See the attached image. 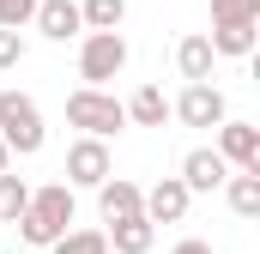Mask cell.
Segmentation results:
<instances>
[{
    "label": "cell",
    "instance_id": "cell-7",
    "mask_svg": "<svg viewBox=\"0 0 260 254\" xmlns=\"http://www.w3.org/2000/svg\"><path fill=\"white\" fill-rule=\"evenodd\" d=\"M109 170H115V157H109V145H103V139H91V133L67 151V188H97Z\"/></svg>",
    "mask_w": 260,
    "mask_h": 254
},
{
    "label": "cell",
    "instance_id": "cell-5",
    "mask_svg": "<svg viewBox=\"0 0 260 254\" xmlns=\"http://www.w3.org/2000/svg\"><path fill=\"white\" fill-rule=\"evenodd\" d=\"M170 115L182 127H218L224 115H230V103H224V91L212 85V79H188V91L170 103Z\"/></svg>",
    "mask_w": 260,
    "mask_h": 254
},
{
    "label": "cell",
    "instance_id": "cell-1",
    "mask_svg": "<svg viewBox=\"0 0 260 254\" xmlns=\"http://www.w3.org/2000/svg\"><path fill=\"white\" fill-rule=\"evenodd\" d=\"M18 224V236L30 242V248H49L61 230H73V188L67 182H49V188H30L24 200V212L12 218Z\"/></svg>",
    "mask_w": 260,
    "mask_h": 254
},
{
    "label": "cell",
    "instance_id": "cell-17",
    "mask_svg": "<svg viewBox=\"0 0 260 254\" xmlns=\"http://www.w3.org/2000/svg\"><path fill=\"white\" fill-rule=\"evenodd\" d=\"M79 18H85V30H121L127 0H79Z\"/></svg>",
    "mask_w": 260,
    "mask_h": 254
},
{
    "label": "cell",
    "instance_id": "cell-10",
    "mask_svg": "<svg viewBox=\"0 0 260 254\" xmlns=\"http://www.w3.org/2000/svg\"><path fill=\"white\" fill-rule=\"evenodd\" d=\"M224 176H230V164L218 157V145H194V151L182 157V182H188V194H212V188H224Z\"/></svg>",
    "mask_w": 260,
    "mask_h": 254
},
{
    "label": "cell",
    "instance_id": "cell-20",
    "mask_svg": "<svg viewBox=\"0 0 260 254\" xmlns=\"http://www.w3.org/2000/svg\"><path fill=\"white\" fill-rule=\"evenodd\" d=\"M224 18H248V24H260V0H212V24H224Z\"/></svg>",
    "mask_w": 260,
    "mask_h": 254
},
{
    "label": "cell",
    "instance_id": "cell-19",
    "mask_svg": "<svg viewBox=\"0 0 260 254\" xmlns=\"http://www.w3.org/2000/svg\"><path fill=\"white\" fill-rule=\"evenodd\" d=\"M24 200H30V188H24V182L6 170V176H0V224H12V218L24 212Z\"/></svg>",
    "mask_w": 260,
    "mask_h": 254
},
{
    "label": "cell",
    "instance_id": "cell-23",
    "mask_svg": "<svg viewBox=\"0 0 260 254\" xmlns=\"http://www.w3.org/2000/svg\"><path fill=\"white\" fill-rule=\"evenodd\" d=\"M170 254H218V248H212V242H200V236H188V242H176Z\"/></svg>",
    "mask_w": 260,
    "mask_h": 254
},
{
    "label": "cell",
    "instance_id": "cell-3",
    "mask_svg": "<svg viewBox=\"0 0 260 254\" xmlns=\"http://www.w3.org/2000/svg\"><path fill=\"white\" fill-rule=\"evenodd\" d=\"M67 121L85 127L91 139H109V133L127 127V109H121V97H109L103 85H79V91L67 97Z\"/></svg>",
    "mask_w": 260,
    "mask_h": 254
},
{
    "label": "cell",
    "instance_id": "cell-2",
    "mask_svg": "<svg viewBox=\"0 0 260 254\" xmlns=\"http://www.w3.org/2000/svg\"><path fill=\"white\" fill-rule=\"evenodd\" d=\"M0 139H6L12 157H37V151H43L49 127H43L37 97H24V91H0Z\"/></svg>",
    "mask_w": 260,
    "mask_h": 254
},
{
    "label": "cell",
    "instance_id": "cell-8",
    "mask_svg": "<svg viewBox=\"0 0 260 254\" xmlns=\"http://www.w3.org/2000/svg\"><path fill=\"white\" fill-rule=\"evenodd\" d=\"M218 157L230 170H260V127L254 121H218Z\"/></svg>",
    "mask_w": 260,
    "mask_h": 254
},
{
    "label": "cell",
    "instance_id": "cell-18",
    "mask_svg": "<svg viewBox=\"0 0 260 254\" xmlns=\"http://www.w3.org/2000/svg\"><path fill=\"white\" fill-rule=\"evenodd\" d=\"M49 254H109V236L103 230H61L49 242Z\"/></svg>",
    "mask_w": 260,
    "mask_h": 254
},
{
    "label": "cell",
    "instance_id": "cell-14",
    "mask_svg": "<svg viewBox=\"0 0 260 254\" xmlns=\"http://www.w3.org/2000/svg\"><path fill=\"white\" fill-rule=\"evenodd\" d=\"M121 109H127V121H133V127H164V121H170V97H164L157 85H139Z\"/></svg>",
    "mask_w": 260,
    "mask_h": 254
},
{
    "label": "cell",
    "instance_id": "cell-13",
    "mask_svg": "<svg viewBox=\"0 0 260 254\" xmlns=\"http://www.w3.org/2000/svg\"><path fill=\"white\" fill-rule=\"evenodd\" d=\"M254 37L260 24H248V18H224V24H212V55H230V61H242V55H254Z\"/></svg>",
    "mask_w": 260,
    "mask_h": 254
},
{
    "label": "cell",
    "instance_id": "cell-22",
    "mask_svg": "<svg viewBox=\"0 0 260 254\" xmlns=\"http://www.w3.org/2000/svg\"><path fill=\"white\" fill-rule=\"evenodd\" d=\"M30 12H37V0H0V24H6V30H24Z\"/></svg>",
    "mask_w": 260,
    "mask_h": 254
},
{
    "label": "cell",
    "instance_id": "cell-6",
    "mask_svg": "<svg viewBox=\"0 0 260 254\" xmlns=\"http://www.w3.org/2000/svg\"><path fill=\"white\" fill-rule=\"evenodd\" d=\"M188 206H194V194H188L182 176H164V182H151V188L139 194V212H145L151 224H182Z\"/></svg>",
    "mask_w": 260,
    "mask_h": 254
},
{
    "label": "cell",
    "instance_id": "cell-24",
    "mask_svg": "<svg viewBox=\"0 0 260 254\" xmlns=\"http://www.w3.org/2000/svg\"><path fill=\"white\" fill-rule=\"evenodd\" d=\"M6 170H12V151H6V139H0V176H6Z\"/></svg>",
    "mask_w": 260,
    "mask_h": 254
},
{
    "label": "cell",
    "instance_id": "cell-9",
    "mask_svg": "<svg viewBox=\"0 0 260 254\" xmlns=\"http://www.w3.org/2000/svg\"><path fill=\"white\" fill-rule=\"evenodd\" d=\"M30 24L49 37V43H67V37H85V18H79V0H37Z\"/></svg>",
    "mask_w": 260,
    "mask_h": 254
},
{
    "label": "cell",
    "instance_id": "cell-4",
    "mask_svg": "<svg viewBox=\"0 0 260 254\" xmlns=\"http://www.w3.org/2000/svg\"><path fill=\"white\" fill-rule=\"evenodd\" d=\"M121 67H127L121 30H85V43H79V79L85 85H109V79H121Z\"/></svg>",
    "mask_w": 260,
    "mask_h": 254
},
{
    "label": "cell",
    "instance_id": "cell-21",
    "mask_svg": "<svg viewBox=\"0 0 260 254\" xmlns=\"http://www.w3.org/2000/svg\"><path fill=\"white\" fill-rule=\"evenodd\" d=\"M18 61H24V30H6L0 24V73H12Z\"/></svg>",
    "mask_w": 260,
    "mask_h": 254
},
{
    "label": "cell",
    "instance_id": "cell-11",
    "mask_svg": "<svg viewBox=\"0 0 260 254\" xmlns=\"http://www.w3.org/2000/svg\"><path fill=\"white\" fill-rule=\"evenodd\" d=\"M139 182H127V176H115V170H109V176H103V182H97V212H103V224H115V218H127V212H139Z\"/></svg>",
    "mask_w": 260,
    "mask_h": 254
},
{
    "label": "cell",
    "instance_id": "cell-16",
    "mask_svg": "<svg viewBox=\"0 0 260 254\" xmlns=\"http://www.w3.org/2000/svg\"><path fill=\"white\" fill-rule=\"evenodd\" d=\"M176 67H182V79H212L218 55H212V43H206V37H182V49H176Z\"/></svg>",
    "mask_w": 260,
    "mask_h": 254
},
{
    "label": "cell",
    "instance_id": "cell-12",
    "mask_svg": "<svg viewBox=\"0 0 260 254\" xmlns=\"http://www.w3.org/2000/svg\"><path fill=\"white\" fill-rule=\"evenodd\" d=\"M103 236H109V248H115V254H151V242H157V224H151L145 212H127V218H115Z\"/></svg>",
    "mask_w": 260,
    "mask_h": 254
},
{
    "label": "cell",
    "instance_id": "cell-15",
    "mask_svg": "<svg viewBox=\"0 0 260 254\" xmlns=\"http://www.w3.org/2000/svg\"><path fill=\"white\" fill-rule=\"evenodd\" d=\"M224 200H230L236 218H260V170H236V176H224Z\"/></svg>",
    "mask_w": 260,
    "mask_h": 254
}]
</instances>
